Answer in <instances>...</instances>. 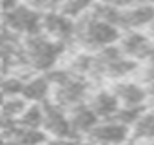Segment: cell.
<instances>
[{
	"instance_id": "cell-4",
	"label": "cell",
	"mask_w": 154,
	"mask_h": 145,
	"mask_svg": "<svg viewBox=\"0 0 154 145\" xmlns=\"http://www.w3.org/2000/svg\"><path fill=\"white\" fill-rule=\"evenodd\" d=\"M118 47L127 58H131L138 65L141 62L147 63L154 54V42L143 31H123L118 42Z\"/></svg>"
},
{
	"instance_id": "cell-5",
	"label": "cell",
	"mask_w": 154,
	"mask_h": 145,
	"mask_svg": "<svg viewBox=\"0 0 154 145\" xmlns=\"http://www.w3.org/2000/svg\"><path fill=\"white\" fill-rule=\"evenodd\" d=\"M42 131L49 140H62V141H76L69 125L67 113L51 102H44V123Z\"/></svg>"
},
{
	"instance_id": "cell-1",
	"label": "cell",
	"mask_w": 154,
	"mask_h": 145,
	"mask_svg": "<svg viewBox=\"0 0 154 145\" xmlns=\"http://www.w3.org/2000/svg\"><path fill=\"white\" fill-rule=\"evenodd\" d=\"M65 51H67V45L58 44L47 38L45 35L38 33V35L22 38L18 45V63L22 69L29 71L31 75L49 72L56 69Z\"/></svg>"
},
{
	"instance_id": "cell-6",
	"label": "cell",
	"mask_w": 154,
	"mask_h": 145,
	"mask_svg": "<svg viewBox=\"0 0 154 145\" xmlns=\"http://www.w3.org/2000/svg\"><path fill=\"white\" fill-rule=\"evenodd\" d=\"M74 20H71L69 17L62 15L60 11H47L42 13V35H45L47 38L58 42V44H72L74 40Z\"/></svg>"
},
{
	"instance_id": "cell-7",
	"label": "cell",
	"mask_w": 154,
	"mask_h": 145,
	"mask_svg": "<svg viewBox=\"0 0 154 145\" xmlns=\"http://www.w3.org/2000/svg\"><path fill=\"white\" fill-rule=\"evenodd\" d=\"M84 140L107 145H127L131 141V129L116 120H100Z\"/></svg>"
},
{
	"instance_id": "cell-11",
	"label": "cell",
	"mask_w": 154,
	"mask_h": 145,
	"mask_svg": "<svg viewBox=\"0 0 154 145\" xmlns=\"http://www.w3.org/2000/svg\"><path fill=\"white\" fill-rule=\"evenodd\" d=\"M24 100L29 103H44L49 102L51 98V82L47 78V72H40V75H31L24 80L22 94Z\"/></svg>"
},
{
	"instance_id": "cell-15",
	"label": "cell",
	"mask_w": 154,
	"mask_h": 145,
	"mask_svg": "<svg viewBox=\"0 0 154 145\" xmlns=\"http://www.w3.org/2000/svg\"><path fill=\"white\" fill-rule=\"evenodd\" d=\"M26 0H0V13H6L9 9H15L17 6L24 4Z\"/></svg>"
},
{
	"instance_id": "cell-17",
	"label": "cell",
	"mask_w": 154,
	"mask_h": 145,
	"mask_svg": "<svg viewBox=\"0 0 154 145\" xmlns=\"http://www.w3.org/2000/svg\"><path fill=\"white\" fill-rule=\"evenodd\" d=\"M78 145H107V143H98V141H91V140H82V141H78Z\"/></svg>"
},
{
	"instance_id": "cell-19",
	"label": "cell",
	"mask_w": 154,
	"mask_h": 145,
	"mask_svg": "<svg viewBox=\"0 0 154 145\" xmlns=\"http://www.w3.org/2000/svg\"><path fill=\"white\" fill-rule=\"evenodd\" d=\"M2 138H4V136H2ZM2 145H20V143H17V141H13V140H6V138H4Z\"/></svg>"
},
{
	"instance_id": "cell-3",
	"label": "cell",
	"mask_w": 154,
	"mask_h": 145,
	"mask_svg": "<svg viewBox=\"0 0 154 145\" xmlns=\"http://www.w3.org/2000/svg\"><path fill=\"white\" fill-rule=\"evenodd\" d=\"M0 26L15 36H33L42 31V13L24 2L15 9L0 13Z\"/></svg>"
},
{
	"instance_id": "cell-18",
	"label": "cell",
	"mask_w": 154,
	"mask_h": 145,
	"mask_svg": "<svg viewBox=\"0 0 154 145\" xmlns=\"http://www.w3.org/2000/svg\"><path fill=\"white\" fill-rule=\"evenodd\" d=\"M147 35H149V36H150V40L154 42V22L149 26V33H147Z\"/></svg>"
},
{
	"instance_id": "cell-20",
	"label": "cell",
	"mask_w": 154,
	"mask_h": 145,
	"mask_svg": "<svg viewBox=\"0 0 154 145\" xmlns=\"http://www.w3.org/2000/svg\"><path fill=\"white\" fill-rule=\"evenodd\" d=\"M152 111H154V105H152Z\"/></svg>"
},
{
	"instance_id": "cell-2",
	"label": "cell",
	"mask_w": 154,
	"mask_h": 145,
	"mask_svg": "<svg viewBox=\"0 0 154 145\" xmlns=\"http://www.w3.org/2000/svg\"><path fill=\"white\" fill-rule=\"evenodd\" d=\"M74 24L76 27H74L72 44L80 51L98 53L109 45H116L122 36V31L116 26L94 17L91 11L84 15L82 18H78Z\"/></svg>"
},
{
	"instance_id": "cell-16",
	"label": "cell",
	"mask_w": 154,
	"mask_h": 145,
	"mask_svg": "<svg viewBox=\"0 0 154 145\" xmlns=\"http://www.w3.org/2000/svg\"><path fill=\"white\" fill-rule=\"evenodd\" d=\"M42 145H78V141H62V140H45Z\"/></svg>"
},
{
	"instance_id": "cell-14",
	"label": "cell",
	"mask_w": 154,
	"mask_h": 145,
	"mask_svg": "<svg viewBox=\"0 0 154 145\" xmlns=\"http://www.w3.org/2000/svg\"><path fill=\"white\" fill-rule=\"evenodd\" d=\"M27 105H29V102L24 100L22 96H6L2 105H0V114H2L8 122L15 123L20 118V114L26 111Z\"/></svg>"
},
{
	"instance_id": "cell-10",
	"label": "cell",
	"mask_w": 154,
	"mask_h": 145,
	"mask_svg": "<svg viewBox=\"0 0 154 145\" xmlns=\"http://www.w3.org/2000/svg\"><path fill=\"white\" fill-rule=\"evenodd\" d=\"M87 105L93 109V113L98 116V120H112L120 109V102L111 87L91 89V93L87 96Z\"/></svg>"
},
{
	"instance_id": "cell-9",
	"label": "cell",
	"mask_w": 154,
	"mask_h": 145,
	"mask_svg": "<svg viewBox=\"0 0 154 145\" xmlns=\"http://www.w3.org/2000/svg\"><path fill=\"white\" fill-rule=\"evenodd\" d=\"M65 113H67L69 125H71V131H72V136L76 141H82L94 129V125L100 122L98 116L93 113V109L87 105V102H84L80 105H74Z\"/></svg>"
},
{
	"instance_id": "cell-13",
	"label": "cell",
	"mask_w": 154,
	"mask_h": 145,
	"mask_svg": "<svg viewBox=\"0 0 154 145\" xmlns=\"http://www.w3.org/2000/svg\"><path fill=\"white\" fill-rule=\"evenodd\" d=\"M20 127L26 129H40L42 131V123H44V103H29L26 107V111L20 114V118L15 122Z\"/></svg>"
},
{
	"instance_id": "cell-12",
	"label": "cell",
	"mask_w": 154,
	"mask_h": 145,
	"mask_svg": "<svg viewBox=\"0 0 154 145\" xmlns=\"http://www.w3.org/2000/svg\"><path fill=\"white\" fill-rule=\"evenodd\" d=\"M94 4H96V0H62L58 11L76 22L84 15H87Z\"/></svg>"
},
{
	"instance_id": "cell-8",
	"label": "cell",
	"mask_w": 154,
	"mask_h": 145,
	"mask_svg": "<svg viewBox=\"0 0 154 145\" xmlns=\"http://www.w3.org/2000/svg\"><path fill=\"white\" fill-rule=\"evenodd\" d=\"M111 89L116 94L120 107H147L149 94L141 82L134 78H125V80L114 82Z\"/></svg>"
}]
</instances>
